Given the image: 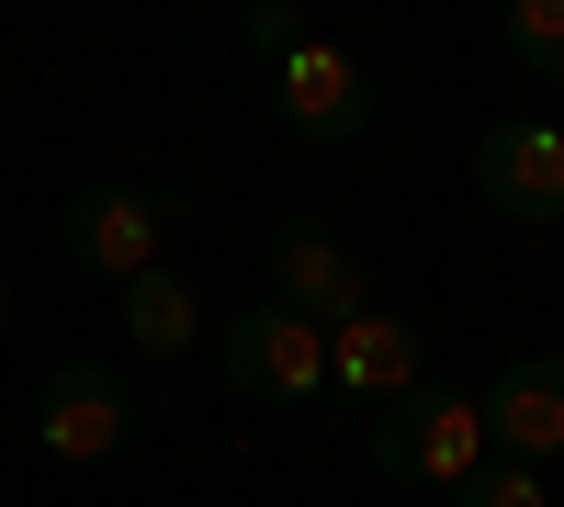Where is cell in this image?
I'll use <instances>...</instances> for the list:
<instances>
[{"label":"cell","instance_id":"obj_13","mask_svg":"<svg viewBox=\"0 0 564 507\" xmlns=\"http://www.w3.org/2000/svg\"><path fill=\"white\" fill-rule=\"evenodd\" d=\"M249 45H260V57L282 68V57H305V45H316V34H305L294 12H282V0H260V12H249Z\"/></svg>","mask_w":564,"mask_h":507},{"label":"cell","instance_id":"obj_3","mask_svg":"<svg viewBox=\"0 0 564 507\" xmlns=\"http://www.w3.org/2000/svg\"><path fill=\"white\" fill-rule=\"evenodd\" d=\"M34 440L57 451V463H113V451L135 440V395L113 361H57L34 395Z\"/></svg>","mask_w":564,"mask_h":507},{"label":"cell","instance_id":"obj_14","mask_svg":"<svg viewBox=\"0 0 564 507\" xmlns=\"http://www.w3.org/2000/svg\"><path fill=\"white\" fill-rule=\"evenodd\" d=\"M0 316H12V283H0Z\"/></svg>","mask_w":564,"mask_h":507},{"label":"cell","instance_id":"obj_7","mask_svg":"<svg viewBox=\"0 0 564 507\" xmlns=\"http://www.w3.org/2000/svg\"><path fill=\"white\" fill-rule=\"evenodd\" d=\"M271 305H294L305 328H350V316L372 305L361 294V260H350V238H327V225H282L271 238Z\"/></svg>","mask_w":564,"mask_h":507},{"label":"cell","instance_id":"obj_10","mask_svg":"<svg viewBox=\"0 0 564 507\" xmlns=\"http://www.w3.org/2000/svg\"><path fill=\"white\" fill-rule=\"evenodd\" d=\"M124 339L148 350V361H181V350L204 339L193 283H181V271H135V283H124Z\"/></svg>","mask_w":564,"mask_h":507},{"label":"cell","instance_id":"obj_12","mask_svg":"<svg viewBox=\"0 0 564 507\" xmlns=\"http://www.w3.org/2000/svg\"><path fill=\"white\" fill-rule=\"evenodd\" d=\"M452 507H553V496H542V474H531V463H486Z\"/></svg>","mask_w":564,"mask_h":507},{"label":"cell","instance_id":"obj_6","mask_svg":"<svg viewBox=\"0 0 564 507\" xmlns=\"http://www.w3.org/2000/svg\"><path fill=\"white\" fill-rule=\"evenodd\" d=\"M68 260L102 271V283H135V271H159V238H170V203L159 192H124V180H90V192L68 203Z\"/></svg>","mask_w":564,"mask_h":507},{"label":"cell","instance_id":"obj_8","mask_svg":"<svg viewBox=\"0 0 564 507\" xmlns=\"http://www.w3.org/2000/svg\"><path fill=\"white\" fill-rule=\"evenodd\" d=\"M486 451H497V463H531V474L564 451V361L553 350L508 361V373L486 384Z\"/></svg>","mask_w":564,"mask_h":507},{"label":"cell","instance_id":"obj_1","mask_svg":"<svg viewBox=\"0 0 564 507\" xmlns=\"http://www.w3.org/2000/svg\"><path fill=\"white\" fill-rule=\"evenodd\" d=\"M372 463L384 485H475L486 474V395H452V384H417L406 406L372 418Z\"/></svg>","mask_w":564,"mask_h":507},{"label":"cell","instance_id":"obj_5","mask_svg":"<svg viewBox=\"0 0 564 507\" xmlns=\"http://www.w3.org/2000/svg\"><path fill=\"white\" fill-rule=\"evenodd\" d=\"M271 113L305 135V147H350V135L372 124V79L350 45H305V57L271 68Z\"/></svg>","mask_w":564,"mask_h":507},{"label":"cell","instance_id":"obj_9","mask_svg":"<svg viewBox=\"0 0 564 507\" xmlns=\"http://www.w3.org/2000/svg\"><path fill=\"white\" fill-rule=\"evenodd\" d=\"M327 384L361 395L372 418L406 406V395H417V328H406V316H384V305H361L350 328H327Z\"/></svg>","mask_w":564,"mask_h":507},{"label":"cell","instance_id":"obj_11","mask_svg":"<svg viewBox=\"0 0 564 507\" xmlns=\"http://www.w3.org/2000/svg\"><path fill=\"white\" fill-rule=\"evenodd\" d=\"M508 57L564 90V0H508Z\"/></svg>","mask_w":564,"mask_h":507},{"label":"cell","instance_id":"obj_4","mask_svg":"<svg viewBox=\"0 0 564 507\" xmlns=\"http://www.w3.org/2000/svg\"><path fill=\"white\" fill-rule=\"evenodd\" d=\"M475 180L508 225H564V124L542 113H497L486 147H475Z\"/></svg>","mask_w":564,"mask_h":507},{"label":"cell","instance_id":"obj_2","mask_svg":"<svg viewBox=\"0 0 564 507\" xmlns=\"http://www.w3.org/2000/svg\"><path fill=\"white\" fill-rule=\"evenodd\" d=\"M215 361H226V384L260 395V406H305V395H327V328H305L294 305H249V316H226Z\"/></svg>","mask_w":564,"mask_h":507}]
</instances>
